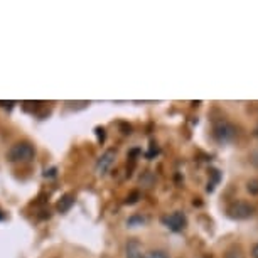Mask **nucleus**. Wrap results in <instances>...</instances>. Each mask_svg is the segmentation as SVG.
I'll return each mask as SVG.
<instances>
[{"label": "nucleus", "instance_id": "obj_1", "mask_svg": "<svg viewBox=\"0 0 258 258\" xmlns=\"http://www.w3.org/2000/svg\"><path fill=\"white\" fill-rule=\"evenodd\" d=\"M36 157V149L29 142H19L9 150V160L12 162H31Z\"/></svg>", "mask_w": 258, "mask_h": 258}, {"label": "nucleus", "instance_id": "obj_2", "mask_svg": "<svg viewBox=\"0 0 258 258\" xmlns=\"http://www.w3.org/2000/svg\"><path fill=\"white\" fill-rule=\"evenodd\" d=\"M226 213L231 220H248L255 214V206L246 201H235L226 208Z\"/></svg>", "mask_w": 258, "mask_h": 258}, {"label": "nucleus", "instance_id": "obj_3", "mask_svg": "<svg viewBox=\"0 0 258 258\" xmlns=\"http://www.w3.org/2000/svg\"><path fill=\"white\" fill-rule=\"evenodd\" d=\"M213 134H214V139H216L218 142L226 144V142H231V140L236 137V128L230 123V121L223 120V121H220V123L214 125Z\"/></svg>", "mask_w": 258, "mask_h": 258}, {"label": "nucleus", "instance_id": "obj_4", "mask_svg": "<svg viewBox=\"0 0 258 258\" xmlns=\"http://www.w3.org/2000/svg\"><path fill=\"white\" fill-rule=\"evenodd\" d=\"M115 160H116V152H115V150L113 149L105 150V152L98 157V160H96V164H95L96 176H105V174L111 169V165L115 164Z\"/></svg>", "mask_w": 258, "mask_h": 258}, {"label": "nucleus", "instance_id": "obj_5", "mask_svg": "<svg viewBox=\"0 0 258 258\" xmlns=\"http://www.w3.org/2000/svg\"><path fill=\"white\" fill-rule=\"evenodd\" d=\"M164 223L167 225L172 231H182L186 228V216L181 211H176L169 216L164 218Z\"/></svg>", "mask_w": 258, "mask_h": 258}, {"label": "nucleus", "instance_id": "obj_6", "mask_svg": "<svg viewBox=\"0 0 258 258\" xmlns=\"http://www.w3.org/2000/svg\"><path fill=\"white\" fill-rule=\"evenodd\" d=\"M125 255L126 258H144L145 253H144L142 243L139 240H128L125 246Z\"/></svg>", "mask_w": 258, "mask_h": 258}, {"label": "nucleus", "instance_id": "obj_7", "mask_svg": "<svg viewBox=\"0 0 258 258\" xmlns=\"http://www.w3.org/2000/svg\"><path fill=\"white\" fill-rule=\"evenodd\" d=\"M73 204H75V196H73V194H66V196H62L61 201L57 203V211H59V213L70 211Z\"/></svg>", "mask_w": 258, "mask_h": 258}, {"label": "nucleus", "instance_id": "obj_8", "mask_svg": "<svg viewBox=\"0 0 258 258\" xmlns=\"http://www.w3.org/2000/svg\"><path fill=\"white\" fill-rule=\"evenodd\" d=\"M246 192L250 196H258V179L253 177L246 182Z\"/></svg>", "mask_w": 258, "mask_h": 258}, {"label": "nucleus", "instance_id": "obj_9", "mask_svg": "<svg viewBox=\"0 0 258 258\" xmlns=\"http://www.w3.org/2000/svg\"><path fill=\"white\" fill-rule=\"evenodd\" d=\"M225 258H245V256H243V251L240 246H233L225 253Z\"/></svg>", "mask_w": 258, "mask_h": 258}, {"label": "nucleus", "instance_id": "obj_10", "mask_svg": "<svg viewBox=\"0 0 258 258\" xmlns=\"http://www.w3.org/2000/svg\"><path fill=\"white\" fill-rule=\"evenodd\" d=\"M144 258H169V256L164 250H152V251L145 253Z\"/></svg>", "mask_w": 258, "mask_h": 258}, {"label": "nucleus", "instance_id": "obj_11", "mask_svg": "<svg viewBox=\"0 0 258 258\" xmlns=\"http://www.w3.org/2000/svg\"><path fill=\"white\" fill-rule=\"evenodd\" d=\"M139 198H140V194L137 192V191H135V192H132V194H130V196L128 198H126V204H135V203H137L139 201Z\"/></svg>", "mask_w": 258, "mask_h": 258}, {"label": "nucleus", "instance_id": "obj_12", "mask_svg": "<svg viewBox=\"0 0 258 258\" xmlns=\"http://www.w3.org/2000/svg\"><path fill=\"white\" fill-rule=\"evenodd\" d=\"M250 160H251L253 165H256V167H258V150H255V152L250 155Z\"/></svg>", "mask_w": 258, "mask_h": 258}, {"label": "nucleus", "instance_id": "obj_13", "mask_svg": "<svg viewBox=\"0 0 258 258\" xmlns=\"http://www.w3.org/2000/svg\"><path fill=\"white\" fill-rule=\"evenodd\" d=\"M251 258H258V241L251 248Z\"/></svg>", "mask_w": 258, "mask_h": 258}, {"label": "nucleus", "instance_id": "obj_14", "mask_svg": "<svg viewBox=\"0 0 258 258\" xmlns=\"http://www.w3.org/2000/svg\"><path fill=\"white\" fill-rule=\"evenodd\" d=\"M145 220L142 216H137V218H132V220H128V225H134V223H144Z\"/></svg>", "mask_w": 258, "mask_h": 258}, {"label": "nucleus", "instance_id": "obj_15", "mask_svg": "<svg viewBox=\"0 0 258 258\" xmlns=\"http://www.w3.org/2000/svg\"><path fill=\"white\" fill-rule=\"evenodd\" d=\"M96 134H98V139L103 140L105 139V130L103 128H96Z\"/></svg>", "mask_w": 258, "mask_h": 258}, {"label": "nucleus", "instance_id": "obj_16", "mask_svg": "<svg viewBox=\"0 0 258 258\" xmlns=\"http://www.w3.org/2000/svg\"><path fill=\"white\" fill-rule=\"evenodd\" d=\"M253 135H255V137L258 139V125H256V128H255V130H253Z\"/></svg>", "mask_w": 258, "mask_h": 258}, {"label": "nucleus", "instance_id": "obj_17", "mask_svg": "<svg viewBox=\"0 0 258 258\" xmlns=\"http://www.w3.org/2000/svg\"><path fill=\"white\" fill-rule=\"evenodd\" d=\"M0 220H4V214H2V211H0Z\"/></svg>", "mask_w": 258, "mask_h": 258}]
</instances>
